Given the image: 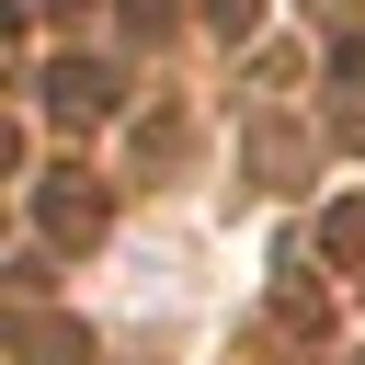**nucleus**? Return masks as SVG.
<instances>
[{"label": "nucleus", "instance_id": "nucleus-1", "mask_svg": "<svg viewBox=\"0 0 365 365\" xmlns=\"http://www.w3.org/2000/svg\"><path fill=\"white\" fill-rule=\"evenodd\" d=\"M46 103L80 125V114H114V68H91V57H68V68H46Z\"/></svg>", "mask_w": 365, "mask_h": 365}, {"label": "nucleus", "instance_id": "nucleus-2", "mask_svg": "<svg viewBox=\"0 0 365 365\" xmlns=\"http://www.w3.org/2000/svg\"><path fill=\"white\" fill-rule=\"evenodd\" d=\"M46 228H57V240H91V228H103V194H46Z\"/></svg>", "mask_w": 365, "mask_h": 365}, {"label": "nucleus", "instance_id": "nucleus-3", "mask_svg": "<svg viewBox=\"0 0 365 365\" xmlns=\"http://www.w3.org/2000/svg\"><path fill=\"white\" fill-rule=\"evenodd\" d=\"M319 240H331V262H365V194H354V205H331V228H319Z\"/></svg>", "mask_w": 365, "mask_h": 365}, {"label": "nucleus", "instance_id": "nucleus-4", "mask_svg": "<svg viewBox=\"0 0 365 365\" xmlns=\"http://www.w3.org/2000/svg\"><path fill=\"white\" fill-rule=\"evenodd\" d=\"M205 23H217V34H240V23H251V0H205Z\"/></svg>", "mask_w": 365, "mask_h": 365}]
</instances>
